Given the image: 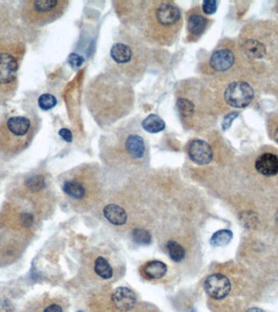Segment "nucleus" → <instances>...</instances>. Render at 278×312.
Wrapping results in <instances>:
<instances>
[{"label": "nucleus", "instance_id": "f257e3e1", "mask_svg": "<svg viewBox=\"0 0 278 312\" xmlns=\"http://www.w3.org/2000/svg\"><path fill=\"white\" fill-rule=\"evenodd\" d=\"M113 5L123 25L134 29L151 46H173L182 31V10L174 1L133 0Z\"/></svg>", "mask_w": 278, "mask_h": 312}, {"label": "nucleus", "instance_id": "f03ea898", "mask_svg": "<svg viewBox=\"0 0 278 312\" xmlns=\"http://www.w3.org/2000/svg\"><path fill=\"white\" fill-rule=\"evenodd\" d=\"M134 102L132 84L111 72L99 73L86 86V108L101 128L111 127L127 117Z\"/></svg>", "mask_w": 278, "mask_h": 312}, {"label": "nucleus", "instance_id": "7ed1b4c3", "mask_svg": "<svg viewBox=\"0 0 278 312\" xmlns=\"http://www.w3.org/2000/svg\"><path fill=\"white\" fill-rule=\"evenodd\" d=\"M150 61L149 44L134 29L122 25L109 50L107 71L133 85L143 77Z\"/></svg>", "mask_w": 278, "mask_h": 312}, {"label": "nucleus", "instance_id": "20e7f679", "mask_svg": "<svg viewBox=\"0 0 278 312\" xmlns=\"http://www.w3.org/2000/svg\"><path fill=\"white\" fill-rule=\"evenodd\" d=\"M204 88L195 77L183 80L175 92L176 106L182 125L188 130L200 131L205 125Z\"/></svg>", "mask_w": 278, "mask_h": 312}, {"label": "nucleus", "instance_id": "39448f33", "mask_svg": "<svg viewBox=\"0 0 278 312\" xmlns=\"http://www.w3.org/2000/svg\"><path fill=\"white\" fill-rule=\"evenodd\" d=\"M25 52L19 36L9 27H0V97L12 95L16 90Z\"/></svg>", "mask_w": 278, "mask_h": 312}, {"label": "nucleus", "instance_id": "423d86ee", "mask_svg": "<svg viewBox=\"0 0 278 312\" xmlns=\"http://www.w3.org/2000/svg\"><path fill=\"white\" fill-rule=\"evenodd\" d=\"M37 119L13 116L0 122V150L17 153L27 147L38 132Z\"/></svg>", "mask_w": 278, "mask_h": 312}, {"label": "nucleus", "instance_id": "0eeeda50", "mask_svg": "<svg viewBox=\"0 0 278 312\" xmlns=\"http://www.w3.org/2000/svg\"><path fill=\"white\" fill-rule=\"evenodd\" d=\"M69 5L67 0H27L21 5V17L28 25L44 26L60 19Z\"/></svg>", "mask_w": 278, "mask_h": 312}, {"label": "nucleus", "instance_id": "6e6552de", "mask_svg": "<svg viewBox=\"0 0 278 312\" xmlns=\"http://www.w3.org/2000/svg\"><path fill=\"white\" fill-rule=\"evenodd\" d=\"M224 98L229 106L243 109L251 103L254 98V90L251 85L243 81H235L227 86Z\"/></svg>", "mask_w": 278, "mask_h": 312}, {"label": "nucleus", "instance_id": "1a4fd4ad", "mask_svg": "<svg viewBox=\"0 0 278 312\" xmlns=\"http://www.w3.org/2000/svg\"><path fill=\"white\" fill-rule=\"evenodd\" d=\"M210 21L205 17L199 7H195L186 14V41L197 42L207 31Z\"/></svg>", "mask_w": 278, "mask_h": 312}, {"label": "nucleus", "instance_id": "9d476101", "mask_svg": "<svg viewBox=\"0 0 278 312\" xmlns=\"http://www.w3.org/2000/svg\"><path fill=\"white\" fill-rule=\"evenodd\" d=\"M206 293L214 299H224L231 289L230 280L219 273H215L207 277L204 282Z\"/></svg>", "mask_w": 278, "mask_h": 312}, {"label": "nucleus", "instance_id": "9b49d317", "mask_svg": "<svg viewBox=\"0 0 278 312\" xmlns=\"http://www.w3.org/2000/svg\"><path fill=\"white\" fill-rule=\"evenodd\" d=\"M187 153L193 162L199 165H208L213 158L211 146L202 139H194L188 144Z\"/></svg>", "mask_w": 278, "mask_h": 312}, {"label": "nucleus", "instance_id": "f8f14e48", "mask_svg": "<svg viewBox=\"0 0 278 312\" xmlns=\"http://www.w3.org/2000/svg\"><path fill=\"white\" fill-rule=\"evenodd\" d=\"M234 63V53L226 48H219L212 52L208 65L214 72L223 73L231 69Z\"/></svg>", "mask_w": 278, "mask_h": 312}, {"label": "nucleus", "instance_id": "ddd939ff", "mask_svg": "<svg viewBox=\"0 0 278 312\" xmlns=\"http://www.w3.org/2000/svg\"><path fill=\"white\" fill-rule=\"evenodd\" d=\"M112 299L117 310L122 312L130 311L137 302L135 293L126 287L117 288L113 291Z\"/></svg>", "mask_w": 278, "mask_h": 312}, {"label": "nucleus", "instance_id": "4468645a", "mask_svg": "<svg viewBox=\"0 0 278 312\" xmlns=\"http://www.w3.org/2000/svg\"><path fill=\"white\" fill-rule=\"evenodd\" d=\"M255 169L266 177H272L278 173V156L266 153L258 157L255 161Z\"/></svg>", "mask_w": 278, "mask_h": 312}, {"label": "nucleus", "instance_id": "2eb2a0df", "mask_svg": "<svg viewBox=\"0 0 278 312\" xmlns=\"http://www.w3.org/2000/svg\"><path fill=\"white\" fill-rule=\"evenodd\" d=\"M103 215L109 222L117 226L124 225L127 222L128 217L126 211L117 204H109L105 206Z\"/></svg>", "mask_w": 278, "mask_h": 312}, {"label": "nucleus", "instance_id": "dca6fc26", "mask_svg": "<svg viewBox=\"0 0 278 312\" xmlns=\"http://www.w3.org/2000/svg\"><path fill=\"white\" fill-rule=\"evenodd\" d=\"M242 50L245 57L251 60H259L266 55L265 46L257 40H247L242 46Z\"/></svg>", "mask_w": 278, "mask_h": 312}, {"label": "nucleus", "instance_id": "f3484780", "mask_svg": "<svg viewBox=\"0 0 278 312\" xmlns=\"http://www.w3.org/2000/svg\"><path fill=\"white\" fill-rule=\"evenodd\" d=\"M165 264L159 260L150 261L143 268V273L148 279L159 280L163 278L167 273Z\"/></svg>", "mask_w": 278, "mask_h": 312}, {"label": "nucleus", "instance_id": "a211bd4d", "mask_svg": "<svg viewBox=\"0 0 278 312\" xmlns=\"http://www.w3.org/2000/svg\"><path fill=\"white\" fill-rule=\"evenodd\" d=\"M63 190L65 194L73 199L80 200L86 195V187L78 180H69L63 185Z\"/></svg>", "mask_w": 278, "mask_h": 312}, {"label": "nucleus", "instance_id": "6ab92c4d", "mask_svg": "<svg viewBox=\"0 0 278 312\" xmlns=\"http://www.w3.org/2000/svg\"><path fill=\"white\" fill-rule=\"evenodd\" d=\"M141 125L145 131L151 133H159L165 129V122L155 114L149 115L142 121Z\"/></svg>", "mask_w": 278, "mask_h": 312}, {"label": "nucleus", "instance_id": "aec40b11", "mask_svg": "<svg viewBox=\"0 0 278 312\" xmlns=\"http://www.w3.org/2000/svg\"><path fill=\"white\" fill-rule=\"evenodd\" d=\"M94 272L98 277L104 280L111 279L113 277V271L111 265L107 260L102 257H98L94 262Z\"/></svg>", "mask_w": 278, "mask_h": 312}, {"label": "nucleus", "instance_id": "412c9836", "mask_svg": "<svg viewBox=\"0 0 278 312\" xmlns=\"http://www.w3.org/2000/svg\"><path fill=\"white\" fill-rule=\"evenodd\" d=\"M170 258L176 263L182 262L186 257V250L182 245L177 241H170L166 245Z\"/></svg>", "mask_w": 278, "mask_h": 312}, {"label": "nucleus", "instance_id": "4be33fe9", "mask_svg": "<svg viewBox=\"0 0 278 312\" xmlns=\"http://www.w3.org/2000/svg\"><path fill=\"white\" fill-rule=\"evenodd\" d=\"M233 238V233L228 229H223L215 232L210 240L211 246L219 247V246H227Z\"/></svg>", "mask_w": 278, "mask_h": 312}, {"label": "nucleus", "instance_id": "5701e85b", "mask_svg": "<svg viewBox=\"0 0 278 312\" xmlns=\"http://www.w3.org/2000/svg\"><path fill=\"white\" fill-rule=\"evenodd\" d=\"M132 237L134 242L141 246H147L152 241L151 233L144 229H134L132 233Z\"/></svg>", "mask_w": 278, "mask_h": 312}, {"label": "nucleus", "instance_id": "b1692460", "mask_svg": "<svg viewBox=\"0 0 278 312\" xmlns=\"http://www.w3.org/2000/svg\"><path fill=\"white\" fill-rule=\"evenodd\" d=\"M25 185L29 190L33 193H36V192L41 191L42 189L46 187V181L43 176L36 175L28 178L25 181Z\"/></svg>", "mask_w": 278, "mask_h": 312}, {"label": "nucleus", "instance_id": "393cba45", "mask_svg": "<svg viewBox=\"0 0 278 312\" xmlns=\"http://www.w3.org/2000/svg\"><path fill=\"white\" fill-rule=\"evenodd\" d=\"M57 103V100L54 96L50 94H44L38 98V105L40 109L43 111H49L52 109Z\"/></svg>", "mask_w": 278, "mask_h": 312}, {"label": "nucleus", "instance_id": "a878e982", "mask_svg": "<svg viewBox=\"0 0 278 312\" xmlns=\"http://www.w3.org/2000/svg\"><path fill=\"white\" fill-rule=\"evenodd\" d=\"M217 10V2L214 0H207L202 5V12L206 15H212Z\"/></svg>", "mask_w": 278, "mask_h": 312}, {"label": "nucleus", "instance_id": "bb28decb", "mask_svg": "<svg viewBox=\"0 0 278 312\" xmlns=\"http://www.w3.org/2000/svg\"><path fill=\"white\" fill-rule=\"evenodd\" d=\"M21 223L24 228L31 227L34 223V216L30 213L21 214Z\"/></svg>", "mask_w": 278, "mask_h": 312}, {"label": "nucleus", "instance_id": "cd10ccee", "mask_svg": "<svg viewBox=\"0 0 278 312\" xmlns=\"http://www.w3.org/2000/svg\"><path fill=\"white\" fill-rule=\"evenodd\" d=\"M238 116H239V113H232L227 115V116L225 117L224 121H223V129H229L231 124H232V121H234V119L236 118Z\"/></svg>", "mask_w": 278, "mask_h": 312}, {"label": "nucleus", "instance_id": "c85d7f7f", "mask_svg": "<svg viewBox=\"0 0 278 312\" xmlns=\"http://www.w3.org/2000/svg\"><path fill=\"white\" fill-rule=\"evenodd\" d=\"M83 59L77 54H72L69 57V63L71 64L72 66L80 67L82 65Z\"/></svg>", "mask_w": 278, "mask_h": 312}, {"label": "nucleus", "instance_id": "c756f323", "mask_svg": "<svg viewBox=\"0 0 278 312\" xmlns=\"http://www.w3.org/2000/svg\"><path fill=\"white\" fill-rule=\"evenodd\" d=\"M60 135L63 137V139L65 140L66 142H72V138H73V137H72L71 132L69 131V129H61V131H60Z\"/></svg>", "mask_w": 278, "mask_h": 312}, {"label": "nucleus", "instance_id": "7c9ffc66", "mask_svg": "<svg viewBox=\"0 0 278 312\" xmlns=\"http://www.w3.org/2000/svg\"><path fill=\"white\" fill-rule=\"evenodd\" d=\"M43 312H64L63 309L57 304H50L44 309Z\"/></svg>", "mask_w": 278, "mask_h": 312}, {"label": "nucleus", "instance_id": "2f4dec72", "mask_svg": "<svg viewBox=\"0 0 278 312\" xmlns=\"http://www.w3.org/2000/svg\"><path fill=\"white\" fill-rule=\"evenodd\" d=\"M247 312H264L262 309L258 307H251Z\"/></svg>", "mask_w": 278, "mask_h": 312}, {"label": "nucleus", "instance_id": "473e14b6", "mask_svg": "<svg viewBox=\"0 0 278 312\" xmlns=\"http://www.w3.org/2000/svg\"><path fill=\"white\" fill-rule=\"evenodd\" d=\"M274 140H275V142L278 144V128L276 129L275 133H274Z\"/></svg>", "mask_w": 278, "mask_h": 312}, {"label": "nucleus", "instance_id": "72a5a7b5", "mask_svg": "<svg viewBox=\"0 0 278 312\" xmlns=\"http://www.w3.org/2000/svg\"><path fill=\"white\" fill-rule=\"evenodd\" d=\"M276 222H277V225H278V213L277 214H276Z\"/></svg>", "mask_w": 278, "mask_h": 312}, {"label": "nucleus", "instance_id": "f704fd0d", "mask_svg": "<svg viewBox=\"0 0 278 312\" xmlns=\"http://www.w3.org/2000/svg\"><path fill=\"white\" fill-rule=\"evenodd\" d=\"M78 312H83V311H81V310H79V311H78Z\"/></svg>", "mask_w": 278, "mask_h": 312}]
</instances>
